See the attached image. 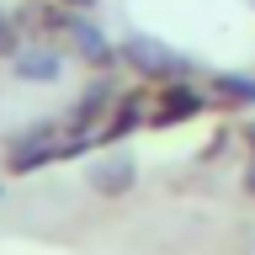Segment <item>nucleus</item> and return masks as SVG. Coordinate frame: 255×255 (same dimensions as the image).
<instances>
[{"label":"nucleus","mask_w":255,"mask_h":255,"mask_svg":"<svg viewBox=\"0 0 255 255\" xmlns=\"http://www.w3.org/2000/svg\"><path fill=\"white\" fill-rule=\"evenodd\" d=\"M11 16L27 43H64V32L75 27L80 11H69L59 0H21V5H11Z\"/></svg>","instance_id":"3"},{"label":"nucleus","mask_w":255,"mask_h":255,"mask_svg":"<svg viewBox=\"0 0 255 255\" xmlns=\"http://www.w3.org/2000/svg\"><path fill=\"white\" fill-rule=\"evenodd\" d=\"M197 112H207V91L197 80H165L149 85V128H181Z\"/></svg>","instance_id":"2"},{"label":"nucleus","mask_w":255,"mask_h":255,"mask_svg":"<svg viewBox=\"0 0 255 255\" xmlns=\"http://www.w3.org/2000/svg\"><path fill=\"white\" fill-rule=\"evenodd\" d=\"M85 181H91L101 197H123V191L133 186V159L128 154H107V159H96L91 170H85Z\"/></svg>","instance_id":"7"},{"label":"nucleus","mask_w":255,"mask_h":255,"mask_svg":"<svg viewBox=\"0 0 255 255\" xmlns=\"http://www.w3.org/2000/svg\"><path fill=\"white\" fill-rule=\"evenodd\" d=\"M64 48H69V59H80L91 75L117 69V43H112L107 32H101V21H96V16H85V11L75 16V27L64 32Z\"/></svg>","instance_id":"4"},{"label":"nucleus","mask_w":255,"mask_h":255,"mask_svg":"<svg viewBox=\"0 0 255 255\" xmlns=\"http://www.w3.org/2000/svg\"><path fill=\"white\" fill-rule=\"evenodd\" d=\"M21 43H27V37H21V27H16V16L5 11V5H0V59L11 64L16 53H21Z\"/></svg>","instance_id":"8"},{"label":"nucleus","mask_w":255,"mask_h":255,"mask_svg":"<svg viewBox=\"0 0 255 255\" xmlns=\"http://www.w3.org/2000/svg\"><path fill=\"white\" fill-rule=\"evenodd\" d=\"M239 138H245V149H250V159H255V117H250L245 128H239Z\"/></svg>","instance_id":"9"},{"label":"nucleus","mask_w":255,"mask_h":255,"mask_svg":"<svg viewBox=\"0 0 255 255\" xmlns=\"http://www.w3.org/2000/svg\"><path fill=\"white\" fill-rule=\"evenodd\" d=\"M69 64V48L64 43H21V53L11 59V75L27 80V85H53Z\"/></svg>","instance_id":"5"},{"label":"nucleus","mask_w":255,"mask_h":255,"mask_svg":"<svg viewBox=\"0 0 255 255\" xmlns=\"http://www.w3.org/2000/svg\"><path fill=\"white\" fill-rule=\"evenodd\" d=\"M207 91V107H255V75L245 69H213L202 80Z\"/></svg>","instance_id":"6"},{"label":"nucleus","mask_w":255,"mask_h":255,"mask_svg":"<svg viewBox=\"0 0 255 255\" xmlns=\"http://www.w3.org/2000/svg\"><path fill=\"white\" fill-rule=\"evenodd\" d=\"M245 191L255 197V159H250V170H245Z\"/></svg>","instance_id":"11"},{"label":"nucleus","mask_w":255,"mask_h":255,"mask_svg":"<svg viewBox=\"0 0 255 255\" xmlns=\"http://www.w3.org/2000/svg\"><path fill=\"white\" fill-rule=\"evenodd\" d=\"M117 69H128V75L143 80V85H165V80H191L197 75L186 53H175L170 43H159V37H149V32L117 37Z\"/></svg>","instance_id":"1"},{"label":"nucleus","mask_w":255,"mask_h":255,"mask_svg":"<svg viewBox=\"0 0 255 255\" xmlns=\"http://www.w3.org/2000/svg\"><path fill=\"white\" fill-rule=\"evenodd\" d=\"M59 5H69V11H96V0H59Z\"/></svg>","instance_id":"10"}]
</instances>
